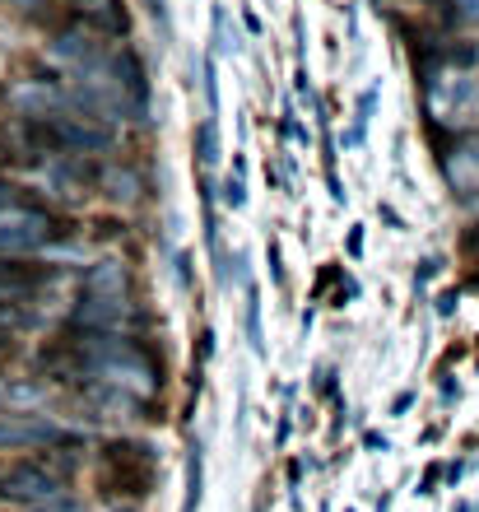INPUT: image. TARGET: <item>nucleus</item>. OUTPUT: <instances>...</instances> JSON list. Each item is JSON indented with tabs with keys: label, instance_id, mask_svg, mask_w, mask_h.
<instances>
[{
	"label": "nucleus",
	"instance_id": "obj_19",
	"mask_svg": "<svg viewBox=\"0 0 479 512\" xmlns=\"http://www.w3.org/2000/svg\"><path fill=\"white\" fill-rule=\"evenodd\" d=\"M173 275H177V284H182V289H191V256H187V252H177Z\"/></svg>",
	"mask_w": 479,
	"mask_h": 512
},
{
	"label": "nucleus",
	"instance_id": "obj_3",
	"mask_svg": "<svg viewBox=\"0 0 479 512\" xmlns=\"http://www.w3.org/2000/svg\"><path fill=\"white\" fill-rule=\"evenodd\" d=\"M56 215L38 205H0V256H33L56 243Z\"/></svg>",
	"mask_w": 479,
	"mask_h": 512
},
{
	"label": "nucleus",
	"instance_id": "obj_21",
	"mask_svg": "<svg viewBox=\"0 0 479 512\" xmlns=\"http://www.w3.org/2000/svg\"><path fill=\"white\" fill-rule=\"evenodd\" d=\"M270 275H275V284L284 289V266H280V243H270Z\"/></svg>",
	"mask_w": 479,
	"mask_h": 512
},
{
	"label": "nucleus",
	"instance_id": "obj_12",
	"mask_svg": "<svg viewBox=\"0 0 479 512\" xmlns=\"http://www.w3.org/2000/svg\"><path fill=\"white\" fill-rule=\"evenodd\" d=\"M196 159H200V173H210V163H219V131H214V122L196 126Z\"/></svg>",
	"mask_w": 479,
	"mask_h": 512
},
{
	"label": "nucleus",
	"instance_id": "obj_15",
	"mask_svg": "<svg viewBox=\"0 0 479 512\" xmlns=\"http://www.w3.org/2000/svg\"><path fill=\"white\" fill-rule=\"evenodd\" d=\"M33 322V312L24 303H14V298H0V331H14V326H28Z\"/></svg>",
	"mask_w": 479,
	"mask_h": 512
},
{
	"label": "nucleus",
	"instance_id": "obj_24",
	"mask_svg": "<svg viewBox=\"0 0 479 512\" xmlns=\"http://www.w3.org/2000/svg\"><path fill=\"white\" fill-rule=\"evenodd\" d=\"M456 512H475V508H470V503H456Z\"/></svg>",
	"mask_w": 479,
	"mask_h": 512
},
{
	"label": "nucleus",
	"instance_id": "obj_5",
	"mask_svg": "<svg viewBox=\"0 0 479 512\" xmlns=\"http://www.w3.org/2000/svg\"><path fill=\"white\" fill-rule=\"evenodd\" d=\"M66 443V429L38 410H5L0 415V452H38Z\"/></svg>",
	"mask_w": 479,
	"mask_h": 512
},
{
	"label": "nucleus",
	"instance_id": "obj_9",
	"mask_svg": "<svg viewBox=\"0 0 479 512\" xmlns=\"http://www.w3.org/2000/svg\"><path fill=\"white\" fill-rule=\"evenodd\" d=\"M84 289H89V294L131 298V275H126V266H121V261H103V266H94L89 275H84Z\"/></svg>",
	"mask_w": 479,
	"mask_h": 512
},
{
	"label": "nucleus",
	"instance_id": "obj_17",
	"mask_svg": "<svg viewBox=\"0 0 479 512\" xmlns=\"http://www.w3.org/2000/svg\"><path fill=\"white\" fill-rule=\"evenodd\" d=\"M442 5H447L461 24H479V0H442Z\"/></svg>",
	"mask_w": 479,
	"mask_h": 512
},
{
	"label": "nucleus",
	"instance_id": "obj_10",
	"mask_svg": "<svg viewBox=\"0 0 479 512\" xmlns=\"http://www.w3.org/2000/svg\"><path fill=\"white\" fill-rule=\"evenodd\" d=\"M242 326H247V345H252L256 359H266V331H261V294L256 284L247 280V312H242Z\"/></svg>",
	"mask_w": 479,
	"mask_h": 512
},
{
	"label": "nucleus",
	"instance_id": "obj_11",
	"mask_svg": "<svg viewBox=\"0 0 479 512\" xmlns=\"http://www.w3.org/2000/svg\"><path fill=\"white\" fill-rule=\"evenodd\" d=\"M200 489H205V457H200V443H191V452H187V499H182V512H200Z\"/></svg>",
	"mask_w": 479,
	"mask_h": 512
},
{
	"label": "nucleus",
	"instance_id": "obj_23",
	"mask_svg": "<svg viewBox=\"0 0 479 512\" xmlns=\"http://www.w3.org/2000/svg\"><path fill=\"white\" fill-rule=\"evenodd\" d=\"M10 350V331H0V354Z\"/></svg>",
	"mask_w": 479,
	"mask_h": 512
},
{
	"label": "nucleus",
	"instance_id": "obj_7",
	"mask_svg": "<svg viewBox=\"0 0 479 512\" xmlns=\"http://www.w3.org/2000/svg\"><path fill=\"white\" fill-rule=\"evenodd\" d=\"M103 52H107V38L94 33V28H66V33H56V42H52V56L70 70V75L84 66H94Z\"/></svg>",
	"mask_w": 479,
	"mask_h": 512
},
{
	"label": "nucleus",
	"instance_id": "obj_1",
	"mask_svg": "<svg viewBox=\"0 0 479 512\" xmlns=\"http://www.w3.org/2000/svg\"><path fill=\"white\" fill-rule=\"evenodd\" d=\"M70 331H75V326H70ZM70 354H75V368H80L89 382L112 387V391H121V396H135V401H149V396H159V387H163L159 359H154L145 345H135L131 336H121V331H75Z\"/></svg>",
	"mask_w": 479,
	"mask_h": 512
},
{
	"label": "nucleus",
	"instance_id": "obj_22",
	"mask_svg": "<svg viewBox=\"0 0 479 512\" xmlns=\"http://www.w3.org/2000/svg\"><path fill=\"white\" fill-rule=\"evenodd\" d=\"M0 205H14V187H10V182H0Z\"/></svg>",
	"mask_w": 479,
	"mask_h": 512
},
{
	"label": "nucleus",
	"instance_id": "obj_20",
	"mask_svg": "<svg viewBox=\"0 0 479 512\" xmlns=\"http://www.w3.org/2000/svg\"><path fill=\"white\" fill-rule=\"evenodd\" d=\"M345 252H349V256H363V224H354V229H349Z\"/></svg>",
	"mask_w": 479,
	"mask_h": 512
},
{
	"label": "nucleus",
	"instance_id": "obj_18",
	"mask_svg": "<svg viewBox=\"0 0 479 512\" xmlns=\"http://www.w3.org/2000/svg\"><path fill=\"white\" fill-rule=\"evenodd\" d=\"M140 5H145L149 19H154V24H159L163 33H168V0H140Z\"/></svg>",
	"mask_w": 479,
	"mask_h": 512
},
{
	"label": "nucleus",
	"instance_id": "obj_6",
	"mask_svg": "<svg viewBox=\"0 0 479 512\" xmlns=\"http://www.w3.org/2000/svg\"><path fill=\"white\" fill-rule=\"evenodd\" d=\"M438 168H442V177H447V187H452L456 201L461 205L475 201L479 196V140H475V131L461 135V140L438 159Z\"/></svg>",
	"mask_w": 479,
	"mask_h": 512
},
{
	"label": "nucleus",
	"instance_id": "obj_25",
	"mask_svg": "<svg viewBox=\"0 0 479 512\" xmlns=\"http://www.w3.org/2000/svg\"><path fill=\"white\" fill-rule=\"evenodd\" d=\"M70 5H75V10H80V5H89V0H70Z\"/></svg>",
	"mask_w": 479,
	"mask_h": 512
},
{
	"label": "nucleus",
	"instance_id": "obj_4",
	"mask_svg": "<svg viewBox=\"0 0 479 512\" xmlns=\"http://www.w3.org/2000/svg\"><path fill=\"white\" fill-rule=\"evenodd\" d=\"M0 494L24 503V508H42L56 494H66V475L56 471L52 461H19V466H10L0 475Z\"/></svg>",
	"mask_w": 479,
	"mask_h": 512
},
{
	"label": "nucleus",
	"instance_id": "obj_16",
	"mask_svg": "<svg viewBox=\"0 0 479 512\" xmlns=\"http://www.w3.org/2000/svg\"><path fill=\"white\" fill-rule=\"evenodd\" d=\"M224 201L238 210V205H247V187H242V163L233 168V177H228V187H224Z\"/></svg>",
	"mask_w": 479,
	"mask_h": 512
},
{
	"label": "nucleus",
	"instance_id": "obj_2",
	"mask_svg": "<svg viewBox=\"0 0 479 512\" xmlns=\"http://www.w3.org/2000/svg\"><path fill=\"white\" fill-rule=\"evenodd\" d=\"M424 112L433 131L470 135L479 126V70L438 61V70L424 75Z\"/></svg>",
	"mask_w": 479,
	"mask_h": 512
},
{
	"label": "nucleus",
	"instance_id": "obj_27",
	"mask_svg": "<svg viewBox=\"0 0 479 512\" xmlns=\"http://www.w3.org/2000/svg\"><path fill=\"white\" fill-rule=\"evenodd\" d=\"M0 391H5V382H0Z\"/></svg>",
	"mask_w": 479,
	"mask_h": 512
},
{
	"label": "nucleus",
	"instance_id": "obj_13",
	"mask_svg": "<svg viewBox=\"0 0 479 512\" xmlns=\"http://www.w3.org/2000/svg\"><path fill=\"white\" fill-rule=\"evenodd\" d=\"M210 33H214V52H219V56L238 52V38H233V28H228L224 5H214V10H210Z\"/></svg>",
	"mask_w": 479,
	"mask_h": 512
},
{
	"label": "nucleus",
	"instance_id": "obj_8",
	"mask_svg": "<svg viewBox=\"0 0 479 512\" xmlns=\"http://www.w3.org/2000/svg\"><path fill=\"white\" fill-rule=\"evenodd\" d=\"M52 280V270L42 266H24L19 256H0V298H14V303H24L33 289Z\"/></svg>",
	"mask_w": 479,
	"mask_h": 512
},
{
	"label": "nucleus",
	"instance_id": "obj_26",
	"mask_svg": "<svg viewBox=\"0 0 479 512\" xmlns=\"http://www.w3.org/2000/svg\"><path fill=\"white\" fill-rule=\"evenodd\" d=\"M0 159H5V140H0Z\"/></svg>",
	"mask_w": 479,
	"mask_h": 512
},
{
	"label": "nucleus",
	"instance_id": "obj_14",
	"mask_svg": "<svg viewBox=\"0 0 479 512\" xmlns=\"http://www.w3.org/2000/svg\"><path fill=\"white\" fill-rule=\"evenodd\" d=\"M205 108H210V122H219V61H214V52L205 56Z\"/></svg>",
	"mask_w": 479,
	"mask_h": 512
}]
</instances>
